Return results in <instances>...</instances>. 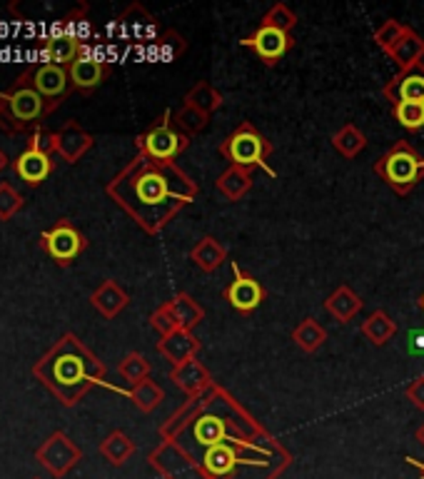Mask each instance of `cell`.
<instances>
[{
    "instance_id": "6da1fadb",
    "label": "cell",
    "mask_w": 424,
    "mask_h": 479,
    "mask_svg": "<svg viewBox=\"0 0 424 479\" xmlns=\"http://www.w3.org/2000/svg\"><path fill=\"white\" fill-rule=\"evenodd\" d=\"M147 462L163 479H279L292 467V455L212 382L160 425V445Z\"/></svg>"
},
{
    "instance_id": "7a4b0ae2",
    "label": "cell",
    "mask_w": 424,
    "mask_h": 479,
    "mask_svg": "<svg viewBox=\"0 0 424 479\" xmlns=\"http://www.w3.org/2000/svg\"><path fill=\"white\" fill-rule=\"evenodd\" d=\"M105 193L146 230L157 235L197 198V185L183 167L137 155L105 185Z\"/></svg>"
},
{
    "instance_id": "3957f363",
    "label": "cell",
    "mask_w": 424,
    "mask_h": 479,
    "mask_svg": "<svg viewBox=\"0 0 424 479\" xmlns=\"http://www.w3.org/2000/svg\"><path fill=\"white\" fill-rule=\"evenodd\" d=\"M33 377L51 392L62 407H75L93 387L115 390L105 377L108 367L100 357L88 350L83 340L73 333H65L48 352L33 365Z\"/></svg>"
},
{
    "instance_id": "277c9868",
    "label": "cell",
    "mask_w": 424,
    "mask_h": 479,
    "mask_svg": "<svg viewBox=\"0 0 424 479\" xmlns=\"http://www.w3.org/2000/svg\"><path fill=\"white\" fill-rule=\"evenodd\" d=\"M58 110V105L48 103L28 75L21 73L5 90H0V130L8 136H28L41 130L42 120Z\"/></svg>"
},
{
    "instance_id": "5b68a950",
    "label": "cell",
    "mask_w": 424,
    "mask_h": 479,
    "mask_svg": "<svg viewBox=\"0 0 424 479\" xmlns=\"http://www.w3.org/2000/svg\"><path fill=\"white\" fill-rule=\"evenodd\" d=\"M374 175L387 183L394 193L407 195L419 180H424V157L407 140H400L382 157H377Z\"/></svg>"
},
{
    "instance_id": "8992f818",
    "label": "cell",
    "mask_w": 424,
    "mask_h": 479,
    "mask_svg": "<svg viewBox=\"0 0 424 479\" xmlns=\"http://www.w3.org/2000/svg\"><path fill=\"white\" fill-rule=\"evenodd\" d=\"M218 153L228 160L230 165L248 167V170L262 167L268 175L275 177V170L268 165L269 155H272V146H269L268 137L262 136L258 127L248 123V120H245L242 126L235 127V130L222 140Z\"/></svg>"
},
{
    "instance_id": "52a82bcc",
    "label": "cell",
    "mask_w": 424,
    "mask_h": 479,
    "mask_svg": "<svg viewBox=\"0 0 424 479\" xmlns=\"http://www.w3.org/2000/svg\"><path fill=\"white\" fill-rule=\"evenodd\" d=\"M135 146H137L140 155L163 160V163H175V157L183 155L190 147V137L175 127L173 110H165L153 126L147 127L146 133L137 136Z\"/></svg>"
},
{
    "instance_id": "ba28073f",
    "label": "cell",
    "mask_w": 424,
    "mask_h": 479,
    "mask_svg": "<svg viewBox=\"0 0 424 479\" xmlns=\"http://www.w3.org/2000/svg\"><path fill=\"white\" fill-rule=\"evenodd\" d=\"M38 242H41L42 252H45L58 268L73 265V262L88 250V240H85V235L75 228L68 218H61L51 230H45Z\"/></svg>"
},
{
    "instance_id": "9c48e42d",
    "label": "cell",
    "mask_w": 424,
    "mask_h": 479,
    "mask_svg": "<svg viewBox=\"0 0 424 479\" xmlns=\"http://www.w3.org/2000/svg\"><path fill=\"white\" fill-rule=\"evenodd\" d=\"M35 459L48 474L62 479L68 472H73L78 467V462L83 459V449L78 447L62 429H55L51 437L35 449Z\"/></svg>"
},
{
    "instance_id": "30bf717a",
    "label": "cell",
    "mask_w": 424,
    "mask_h": 479,
    "mask_svg": "<svg viewBox=\"0 0 424 479\" xmlns=\"http://www.w3.org/2000/svg\"><path fill=\"white\" fill-rule=\"evenodd\" d=\"M28 75V80L33 83V88L48 100V103L58 105L61 108L65 103V98L73 90V83H71V75H68V68H61V65L52 63H41L35 68H28L23 70Z\"/></svg>"
},
{
    "instance_id": "8fae6325",
    "label": "cell",
    "mask_w": 424,
    "mask_h": 479,
    "mask_svg": "<svg viewBox=\"0 0 424 479\" xmlns=\"http://www.w3.org/2000/svg\"><path fill=\"white\" fill-rule=\"evenodd\" d=\"M240 45H245L250 51H255V55H258L259 61L272 68V65H278L279 61L290 52L295 41H292L290 33L269 28V25H259L252 35H248L245 41H240Z\"/></svg>"
},
{
    "instance_id": "7c38bea8",
    "label": "cell",
    "mask_w": 424,
    "mask_h": 479,
    "mask_svg": "<svg viewBox=\"0 0 424 479\" xmlns=\"http://www.w3.org/2000/svg\"><path fill=\"white\" fill-rule=\"evenodd\" d=\"M225 297L228 303L238 310V313L248 315L255 313L262 300H265V287L259 285L252 275L240 268L238 262H232V282L225 287Z\"/></svg>"
},
{
    "instance_id": "4fadbf2b",
    "label": "cell",
    "mask_w": 424,
    "mask_h": 479,
    "mask_svg": "<svg viewBox=\"0 0 424 479\" xmlns=\"http://www.w3.org/2000/svg\"><path fill=\"white\" fill-rule=\"evenodd\" d=\"M110 31L118 33V35L127 42L157 41V35H160L155 18H153L140 3H133V5L110 25Z\"/></svg>"
},
{
    "instance_id": "5bb4252c",
    "label": "cell",
    "mask_w": 424,
    "mask_h": 479,
    "mask_svg": "<svg viewBox=\"0 0 424 479\" xmlns=\"http://www.w3.org/2000/svg\"><path fill=\"white\" fill-rule=\"evenodd\" d=\"M52 143H55V155H61L68 165H75L88 150H93L95 137L78 120H68L61 130L52 133Z\"/></svg>"
},
{
    "instance_id": "9a60e30c",
    "label": "cell",
    "mask_w": 424,
    "mask_h": 479,
    "mask_svg": "<svg viewBox=\"0 0 424 479\" xmlns=\"http://www.w3.org/2000/svg\"><path fill=\"white\" fill-rule=\"evenodd\" d=\"M68 75H71L73 90H80V93L90 95L108 80L110 65L105 63V61H100V58L90 55L88 48H83V52L78 55V61L68 68Z\"/></svg>"
},
{
    "instance_id": "2e32d148",
    "label": "cell",
    "mask_w": 424,
    "mask_h": 479,
    "mask_svg": "<svg viewBox=\"0 0 424 479\" xmlns=\"http://www.w3.org/2000/svg\"><path fill=\"white\" fill-rule=\"evenodd\" d=\"M13 173L21 177L28 188H41L42 183L52 175V155L41 147L28 146L13 160Z\"/></svg>"
},
{
    "instance_id": "e0dca14e",
    "label": "cell",
    "mask_w": 424,
    "mask_h": 479,
    "mask_svg": "<svg viewBox=\"0 0 424 479\" xmlns=\"http://www.w3.org/2000/svg\"><path fill=\"white\" fill-rule=\"evenodd\" d=\"M382 93L392 105L424 103V63L394 75L382 88Z\"/></svg>"
},
{
    "instance_id": "ac0fdd59",
    "label": "cell",
    "mask_w": 424,
    "mask_h": 479,
    "mask_svg": "<svg viewBox=\"0 0 424 479\" xmlns=\"http://www.w3.org/2000/svg\"><path fill=\"white\" fill-rule=\"evenodd\" d=\"M157 352L163 354L173 367H180L185 365V362H190V360H197L200 340H197L190 330H175V333L160 337Z\"/></svg>"
},
{
    "instance_id": "d6986e66",
    "label": "cell",
    "mask_w": 424,
    "mask_h": 479,
    "mask_svg": "<svg viewBox=\"0 0 424 479\" xmlns=\"http://www.w3.org/2000/svg\"><path fill=\"white\" fill-rule=\"evenodd\" d=\"M85 42L73 38V35H62V33H51L41 45V55L45 63L71 68L78 61V55L83 52Z\"/></svg>"
},
{
    "instance_id": "ffe728a7",
    "label": "cell",
    "mask_w": 424,
    "mask_h": 479,
    "mask_svg": "<svg viewBox=\"0 0 424 479\" xmlns=\"http://www.w3.org/2000/svg\"><path fill=\"white\" fill-rule=\"evenodd\" d=\"M127 303H130V295L115 280H105L103 285H98L93 295H90V305H93L98 313L103 315L105 320L118 317V315L127 307Z\"/></svg>"
},
{
    "instance_id": "44dd1931",
    "label": "cell",
    "mask_w": 424,
    "mask_h": 479,
    "mask_svg": "<svg viewBox=\"0 0 424 479\" xmlns=\"http://www.w3.org/2000/svg\"><path fill=\"white\" fill-rule=\"evenodd\" d=\"M363 297L352 290L350 285H340L337 290L332 292L330 297L325 300V310L337 320V323L347 324L352 323L357 315L363 313Z\"/></svg>"
},
{
    "instance_id": "7402d4cb",
    "label": "cell",
    "mask_w": 424,
    "mask_h": 479,
    "mask_svg": "<svg viewBox=\"0 0 424 479\" xmlns=\"http://www.w3.org/2000/svg\"><path fill=\"white\" fill-rule=\"evenodd\" d=\"M170 380L175 382L187 397H195L200 395L203 390L212 385V377L207 372V367L200 362V360H190L185 365L173 367V372H170Z\"/></svg>"
},
{
    "instance_id": "603a6c76",
    "label": "cell",
    "mask_w": 424,
    "mask_h": 479,
    "mask_svg": "<svg viewBox=\"0 0 424 479\" xmlns=\"http://www.w3.org/2000/svg\"><path fill=\"white\" fill-rule=\"evenodd\" d=\"M215 188L228 202H238L252 190V170L248 167L230 165L222 175L215 180Z\"/></svg>"
},
{
    "instance_id": "cb8c5ba5",
    "label": "cell",
    "mask_w": 424,
    "mask_h": 479,
    "mask_svg": "<svg viewBox=\"0 0 424 479\" xmlns=\"http://www.w3.org/2000/svg\"><path fill=\"white\" fill-rule=\"evenodd\" d=\"M424 58V38L419 33H414L412 28L404 33V38L397 42V48L390 52V61L397 65V73L410 70L414 65L422 63Z\"/></svg>"
},
{
    "instance_id": "d4e9b609",
    "label": "cell",
    "mask_w": 424,
    "mask_h": 479,
    "mask_svg": "<svg viewBox=\"0 0 424 479\" xmlns=\"http://www.w3.org/2000/svg\"><path fill=\"white\" fill-rule=\"evenodd\" d=\"M190 260L195 262L203 272H215L218 268H222V262L228 260V250L212 235H205L190 250Z\"/></svg>"
},
{
    "instance_id": "484cf974",
    "label": "cell",
    "mask_w": 424,
    "mask_h": 479,
    "mask_svg": "<svg viewBox=\"0 0 424 479\" xmlns=\"http://www.w3.org/2000/svg\"><path fill=\"white\" fill-rule=\"evenodd\" d=\"M183 103L193 105V108H197L200 113L212 115L215 110L222 108L225 98H222V93H220L215 85L207 83V80H200V83H195L190 90H187L185 100H183Z\"/></svg>"
},
{
    "instance_id": "4316f807",
    "label": "cell",
    "mask_w": 424,
    "mask_h": 479,
    "mask_svg": "<svg viewBox=\"0 0 424 479\" xmlns=\"http://www.w3.org/2000/svg\"><path fill=\"white\" fill-rule=\"evenodd\" d=\"M187 51L185 38L175 31H165L157 35V41H153L147 58L150 61H160V63H173L175 58H180Z\"/></svg>"
},
{
    "instance_id": "83f0119b",
    "label": "cell",
    "mask_w": 424,
    "mask_h": 479,
    "mask_svg": "<svg viewBox=\"0 0 424 479\" xmlns=\"http://www.w3.org/2000/svg\"><path fill=\"white\" fill-rule=\"evenodd\" d=\"M360 333H363L374 347H382V344L390 343L394 334H397V324H394L392 317L384 313V310H374L363 323Z\"/></svg>"
},
{
    "instance_id": "f1b7e54d",
    "label": "cell",
    "mask_w": 424,
    "mask_h": 479,
    "mask_svg": "<svg viewBox=\"0 0 424 479\" xmlns=\"http://www.w3.org/2000/svg\"><path fill=\"white\" fill-rule=\"evenodd\" d=\"M100 455H103L113 467H123L127 459L135 455V442L120 429H113L108 437L100 442Z\"/></svg>"
},
{
    "instance_id": "f546056e",
    "label": "cell",
    "mask_w": 424,
    "mask_h": 479,
    "mask_svg": "<svg viewBox=\"0 0 424 479\" xmlns=\"http://www.w3.org/2000/svg\"><path fill=\"white\" fill-rule=\"evenodd\" d=\"M332 147L340 153L344 160H354V157L363 153L364 147H367V136H364L363 130L357 126H342L334 136H332Z\"/></svg>"
},
{
    "instance_id": "4dcf8cb0",
    "label": "cell",
    "mask_w": 424,
    "mask_h": 479,
    "mask_svg": "<svg viewBox=\"0 0 424 479\" xmlns=\"http://www.w3.org/2000/svg\"><path fill=\"white\" fill-rule=\"evenodd\" d=\"M292 340L300 347L302 352H317L325 340H327V330L322 327L315 317H305L295 330H292Z\"/></svg>"
},
{
    "instance_id": "1f68e13d",
    "label": "cell",
    "mask_w": 424,
    "mask_h": 479,
    "mask_svg": "<svg viewBox=\"0 0 424 479\" xmlns=\"http://www.w3.org/2000/svg\"><path fill=\"white\" fill-rule=\"evenodd\" d=\"M167 303H170V310L175 315L180 330H190V333H193V327L205 317V310H203L187 292H180V295H175V297L167 300Z\"/></svg>"
},
{
    "instance_id": "d6a6232c",
    "label": "cell",
    "mask_w": 424,
    "mask_h": 479,
    "mask_svg": "<svg viewBox=\"0 0 424 479\" xmlns=\"http://www.w3.org/2000/svg\"><path fill=\"white\" fill-rule=\"evenodd\" d=\"M127 397L133 399V405L140 409V412H153L163 399H165V392H163V387L157 385L155 380H143L140 385L130 387V392Z\"/></svg>"
},
{
    "instance_id": "836d02e7",
    "label": "cell",
    "mask_w": 424,
    "mask_h": 479,
    "mask_svg": "<svg viewBox=\"0 0 424 479\" xmlns=\"http://www.w3.org/2000/svg\"><path fill=\"white\" fill-rule=\"evenodd\" d=\"M173 120H175L177 130H180V133H185V136L193 140L197 133H203V130H205L207 123H210V115L200 113V110L193 108V105L183 103V108H180L177 113H173Z\"/></svg>"
},
{
    "instance_id": "e575fe53",
    "label": "cell",
    "mask_w": 424,
    "mask_h": 479,
    "mask_svg": "<svg viewBox=\"0 0 424 479\" xmlns=\"http://www.w3.org/2000/svg\"><path fill=\"white\" fill-rule=\"evenodd\" d=\"M52 33H62V35H73L78 41H85L88 38V33H90V21H88V5L80 3L78 8L68 13L65 18H62L58 25H55V31Z\"/></svg>"
},
{
    "instance_id": "d590c367",
    "label": "cell",
    "mask_w": 424,
    "mask_h": 479,
    "mask_svg": "<svg viewBox=\"0 0 424 479\" xmlns=\"http://www.w3.org/2000/svg\"><path fill=\"white\" fill-rule=\"evenodd\" d=\"M118 372H120V377H123L127 385L135 387L150 377V362L140 352H130L125 354L123 362L118 365Z\"/></svg>"
},
{
    "instance_id": "8d00e7d4",
    "label": "cell",
    "mask_w": 424,
    "mask_h": 479,
    "mask_svg": "<svg viewBox=\"0 0 424 479\" xmlns=\"http://www.w3.org/2000/svg\"><path fill=\"white\" fill-rule=\"evenodd\" d=\"M394 120L410 130V133H419L424 130V103H400L392 105Z\"/></svg>"
},
{
    "instance_id": "74e56055",
    "label": "cell",
    "mask_w": 424,
    "mask_h": 479,
    "mask_svg": "<svg viewBox=\"0 0 424 479\" xmlns=\"http://www.w3.org/2000/svg\"><path fill=\"white\" fill-rule=\"evenodd\" d=\"M407 31H410V28H407L404 23L394 21V18H387V21L374 31V42H377V48H382V52L390 55V52L397 48V42L402 41Z\"/></svg>"
},
{
    "instance_id": "f35d334b",
    "label": "cell",
    "mask_w": 424,
    "mask_h": 479,
    "mask_svg": "<svg viewBox=\"0 0 424 479\" xmlns=\"http://www.w3.org/2000/svg\"><path fill=\"white\" fill-rule=\"evenodd\" d=\"M259 25H269V28H278V31L290 33L297 25V13L292 11L287 3H275L265 15Z\"/></svg>"
},
{
    "instance_id": "ab89813d",
    "label": "cell",
    "mask_w": 424,
    "mask_h": 479,
    "mask_svg": "<svg viewBox=\"0 0 424 479\" xmlns=\"http://www.w3.org/2000/svg\"><path fill=\"white\" fill-rule=\"evenodd\" d=\"M23 205H25V198H23L18 190L13 188L8 180L0 183V222L11 220L15 212H21Z\"/></svg>"
},
{
    "instance_id": "60d3db41",
    "label": "cell",
    "mask_w": 424,
    "mask_h": 479,
    "mask_svg": "<svg viewBox=\"0 0 424 479\" xmlns=\"http://www.w3.org/2000/svg\"><path fill=\"white\" fill-rule=\"evenodd\" d=\"M150 324H153L157 333H160V337H165V334L180 330V324H177L175 315H173V310H170V303L160 305L155 313L150 315Z\"/></svg>"
},
{
    "instance_id": "b9f144b4",
    "label": "cell",
    "mask_w": 424,
    "mask_h": 479,
    "mask_svg": "<svg viewBox=\"0 0 424 479\" xmlns=\"http://www.w3.org/2000/svg\"><path fill=\"white\" fill-rule=\"evenodd\" d=\"M404 397H407L417 409H424V375L414 377L412 382L404 387Z\"/></svg>"
},
{
    "instance_id": "7bdbcfd3",
    "label": "cell",
    "mask_w": 424,
    "mask_h": 479,
    "mask_svg": "<svg viewBox=\"0 0 424 479\" xmlns=\"http://www.w3.org/2000/svg\"><path fill=\"white\" fill-rule=\"evenodd\" d=\"M407 462H410L412 467L419 469V472H422V477H424V462H419V459H414V457H407Z\"/></svg>"
},
{
    "instance_id": "ee69618b",
    "label": "cell",
    "mask_w": 424,
    "mask_h": 479,
    "mask_svg": "<svg viewBox=\"0 0 424 479\" xmlns=\"http://www.w3.org/2000/svg\"><path fill=\"white\" fill-rule=\"evenodd\" d=\"M5 167H8V155H5V153L0 150V173H3Z\"/></svg>"
},
{
    "instance_id": "f6af8a7d",
    "label": "cell",
    "mask_w": 424,
    "mask_h": 479,
    "mask_svg": "<svg viewBox=\"0 0 424 479\" xmlns=\"http://www.w3.org/2000/svg\"><path fill=\"white\" fill-rule=\"evenodd\" d=\"M417 439H419V442H422V445H424V425L419 429H417Z\"/></svg>"
},
{
    "instance_id": "bcb514c9",
    "label": "cell",
    "mask_w": 424,
    "mask_h": 479,
    "mask_svg": "<svg viewBox=\"0 0 424 479\" xmlns=\"http://www.w3.org/2000/svg\"><path fill=\"white\" fill-rule=\"evenodd\" d=\"M419 307H422V313H424V295H422V300H419Z\"/></svg>"
},
{
    "instance_id": "7dc6e473",
    "label": "cell",
    "mask_w": 424,
    "mask_h": 479,
    "mask_svg": "<svg viewBox=\"0 0 424 479\" xmlns=\"http://www.w3.org/2000/svg\"><path fill=\"white\" fill-rule=\"evenodd\" d=\"M33 479H41V477H33Z\"/></svg>"
}]
</instances>
